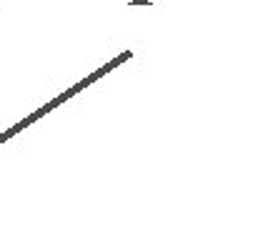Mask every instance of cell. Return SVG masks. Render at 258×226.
<instances>
[]
</instances>
